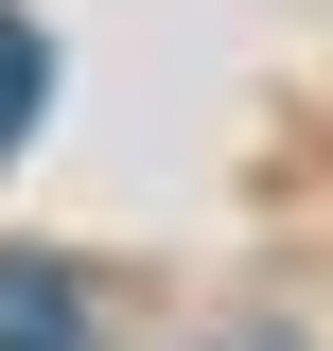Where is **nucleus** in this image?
<instances>
[{
	"label": "nucleus",
	"mask_w": 333,
	"mask_h": 351,
	"mask_svg": "<svg viewBox=\"0 0 333 351\" xmlns=\"http://www.w3.org/2000/svg\"><path fill=\"white\" fill-rule=\"evenodd\" d=\"M0 351H88V299L53 281L36 246H0Z\"/></svg>",
	"instance_id": "1"
},
{
	"label": "nucleus",
	"mask_w": 333,
	"mask_h": 351,
	"mask_svg": "<svg viewBox=\"0 0 333 351\" xmlns=\"http://www.w3.org/2000/svg\"><path fill=\"white\" fill-rule=\"evenodd\" d=\"M36 106H53V53H36V18H18V0H0V158H18V141H36Z\"/></svg>",
	"instance_id": "2"
}]
</instances>
